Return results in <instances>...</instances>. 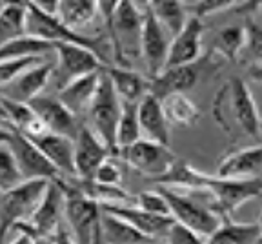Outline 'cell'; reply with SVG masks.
Here are the masks:
<instances>
[{"label":"cell","mask_w":262,"mask_h":244,"mask_svg":"<svg viewBox=\"0 0 262 244\" xmlns=\"http://www.w3.org/2000/svg\"><path fill=\"white\" fill-rule=\"evenodd\" d=\"M104 212L111 213L115 217H120L122 220L129 222L133 228L153 240H164L168 235L169 228L175 220L171 217H160L147 213L146 210L139 208L137 204H106L102 206Z\"/></svg>","instance_id":"2e32d148"},{"label":"cell","mask_w":262,"mask_h":244,"mask_svg":"<svg viewBox=\"0 0 262 244\" xmlns=\"http://www.w3.org/2000/svg\"><path fill=\"white\" fill-rule=\"evenodd\" d=\"M201 78V64L177 66V68H166L162 73L149 78V95L159 100L171 97V95L188 93L196 86Z\"/></svg>","instance_id":"e0dca14e"},{"label":"cell","mask_w":262,"mask_h":244,"mask_svg":"<svg viewBox=\"0 0 262 244\" xmlns=\"http://www.w3.org/2000/svg\"><path fill=\"white\" fill-rule=\"evenodd\" d=\"M135 204L142 210H146L147 213H153V215H160V217H171L169 212L168 200L162 195L160 190H153V191H142L139 193L135 199Z\"/></svg>","instance_id":"d590c367"},{"label":"cell","mask_w":262,"mask_h":244,"mask_svg":"<svg viewBox=\"0 0 262 244\" xmlns=\"http://www.w3.org/2000/svg\"><path fill=\"white\" fill-rule=\"evenodd\" d=\"M28 9L26 2H6L0 9V48L28 35L26 33Z\"/></svg>","instance_id":"f1b7e54d"},{"label":"cell","mask_w":262,"mask_h":244,"mask_svg":"<svg viewBox=\"0 0 262 244\" xmlns=\"http://www.w3.org/2000/svg\"><path fill=\"white\" fill-rule=\"evenodd\" d=\"M75 144V175L78 180H93L95 173L104 160L111 157V151L88 124H80L73 138Z\"/></svg>","instance_id":"7c38bea8"},{"label":"cell","mask_w":262,"mask_h":244,"mask_svg":"<svg viewBox=\"0 0 262 244\" xmlns=\"http://www.w3.org/2000/svg\"><path fill=\"white\" fill-rule=\"evenodd\" d=\"M98 78H100V71L77 78L66 88H62L60 91H57V98L64 106L70 108L77 117L88 113L91 100H93L95 93H97Z\"/></svg>","instance_id":"603a6c76"},{"label":"cell","mask_w":262,"mask_h":244,"mask_svg":"<svg viewBox=\"0 0 262 244\" xmlns=\"http://www.w3.org/2000/svg\"><path fill=\"white\" fill-rule=\"evenodd\" d=\"M9 150L16 160V166L24 180H55L58 179V171L53 164L46 159V155L38 146L26 135L13 131L9 140Z\"/></svg>","instance_id":"8fae6325"},{"label":"cell","mask_w":262,"mask_h":244,"mask_svg":"<svg viewBox=\"0 0 262 244\" xmlns=\"http://www.w3.org/2000/svg\"><path fill=\"white\" fill-rule=\"evenodd\" d=\"M147 244H164V240H153V242H147Z\"/></svg>","instance_id":"7dc6e473"},{"label":"cell","mask_w":262,"mask_h":244,"mask_svg":"<svg viewBox=\"0 0 262 244\" xmlns=\"http://www.w3.org/2000/svg\"><path fill=\"white\" fill-rule=\"evenodd\" d=\"M0 193H2V191H0Z\"/></svg>","instance_id":"816d5d0a"},{"label":"cell","mask_w":262,"mask_h":244,"mask_svg":"<svg viewBox=\"0 0 262 244\" xmlns=\"http://www.w3.org/2000/svg\"><path fill=\"white\" fill-rule=\"evenodd\" d=\"M98 15V2L93 0H62L57 18L73 31L80 33Z\"/></svg>","instance_id":"4316f807"},{"label":"cell","mask_w":262,"mask_h":244,"mask_svg":"<svg viewBox=\"0 0 262 244\" xmlns=\"http://www.w3.org/2000/svg\"><path fill=\"white\" fill-rule=\"evenodd\" d=\"M0 128H4V130L13 131L11 122H9V117H8V111H6L4 102H2V97H0Z\"/></svg>","instance_id":"7bdbcfd3"},{"label":"cell","mask_w":262,"mask_h":244,"mask_svg":"<svg viewBox=\"0 0 262 244\" xmlns=\"http://www.w3.org/2000/svg\"><path fill=\"white\" fill-rule=\"evenodd\" d=\"M262 170V144L226 153L217 166L221 179H255Z\"/></svg>","instance_id":"d6986e66"},{"label":"cell","mask_w":262,"mask_h":244,"mask_svg":"<svg viewBox=\"0 0 262 244\" xmlns=\"http://www.w3.org/2000/svg\"><path fill=\"white\" fill-rule=\"evenodd\" d=\"M53 69H55L53 58H46V60L31 66L22 75H18L11 84L6 86L4 90H0V97L11 98V100H18V102L35 100L37 97L44 95V90L51 84Z\"/></svg>","instance_id":"4fadbf2b"},{"label":"cell","mask_w":262,"mask_h":244,"mask_svg":"<svg viewBox=\"0 0 262 244\" xmlns=\"http://www.w3.org/2000/svg\"><path fill=\"white\" fill-rule=\"evenodd\" d=\"M244 31H246L244 51L251 57V64H262V24L250 16L244 24Z\"/></svg>","instance_id":"e575fe53"},{"label":"cell","mask_w":262,"mask_h":244,"mask_svg":"<svg viewBox=\"0 0 262 244\" xmlns=\"http://www.w3.org/2000/svg\"><path fill=\"white\" fill-rule=\"evenodd\" d=\"M127 166L147 179L157 180L162 177L173 164L179 160L169 146L160 143H153L147 138H140L135 144L124 148L117 153Z\"/></svg>","instance_id":"9c48e42d"},{"label":"cell","mask_w":262,"mask_h":244,"mask_svg":"<svg viewBox=\"0 0 262 244\" xmlns=\"http://www.w3.org/2000/svg\"><path fill=\"white\" fill-rule=\"evenodd\" d=\"M55 69L51 82L55 84L57 91L71 84L80 77L102 71L106 66L102 60L84 46L77 44H55Z\"/></svg>","instance_id":"ba28073f"},{"label":"cell","mask_w":262,"mask_h":244,"mask_svg":"<svg viewBox=\"0 0 262 244\" xmlns=\"http://www.w3.org/2000/svg\"><path fill=\"white\" fill-rule=\"evenodd\" d=\"M2 102H4V108L8 111L13 131L26 135L29 138L38 137V135L48 131L44 128V124H42V120L38 118V115L35 113V110L29 106V102L11 100V98L6 97H2Z\"/></svg>","instance_id":"484cf974"},{"label":"cell","mask_w":262,"mask_h":244,"mask_svg":"<svg viewBox=\"0 0 262 244\" xmlns=\"http://www.w3.org/2000/svg\"><path fill=\"white\" fill-rule=\"evenodd\" d=\"M93 180L97 184H104V186H120V180H122V173H120V168L113 162L111 159L104 160L100 164V168L95 173Z\"/></svg>","instance_id":"ab89813d"},{"label":"cell","mask_w":262,"mask_h":244,"mask_svg":"<svg viewBox=\"0 0 262 244\" xmlns=\"http://www.w3.org/2000/svg\"><path fill=\"white\" fill-rule=\"evenodd\" d=\"M11 137H13V131L4 130V128H0V144H9Z\"/></svg>","instance_id":"f6af8a7d"},{"label":"cell","mask_w":262,"mask_h":244,"mask_svg":"<svg viewBox=\"0 0 262 244\" xmlns=\"http://www.w3.org/2000/svg\"><path fill=\"white\" fill-rule=\"evenodd\" d=\"M211 208L224 219H229L246 202L262 197V177L255 179H221L211 175L206 190Z\"/></svg>","instance_id":"52a82bcc"},{"label":"cell","mask_w":262,"mask_h":244,"mask_svg":"<svg viewBox=\"0 0 262 244\" xmlns=\"http://www.w3.org/2000/svg\"><path fill=\"white\" fill-rule=\"evenodd\" d=\"M147 8L151 9L155 18L160 22L169 37H177L182 29H184L186 22L189 21L188 11H186L184 2L173 0V2H166V0H157V2H147Z\"/></svg>","instance_id":"4dcf8cb0"},{"label":"cell","mask_w":262,"mask_h":244,"mask_svg":"<svg viewBox=\"0 0 262 244\" xmlns=\"http://www.w3.org/2000/svg\"><path fill=\"white\" fill-rule=\"evenodd\" d=\"M64 191V219L77 244H104L102 239V206L84 195L71 179L58 177Z\"/></svg>","instance_id":"7a4b0ae2"},{"label":"cell","mask_w":262,"mask_h":244,"mask_svg":"<svg viewBox=\"0 0 262 244\" xmlns=\"http://www.w3.org/2000/svg\"><path fill=\"white\" fill-rule=\"evenodd\" d=\"M137 106L139 104L122 102V113H120L119 126H117V153L142 138L139 122V108Z\"/></svg>","instance_id":"d6a6232c"},{"label":"cell","mask_w":262,"mask_h":244,"mask_svg":"<svg viewBox=\"0 0 262 244\" xmlns=\"http://www.w3.org/2000/svg\"><path fill=\"white\" fill-rule=\"evenodd\" d=\"M164 244H206V239H202L201 235H196L195 232L188 230L182 224L173 222L168 235L164 239Z\"/></svg>","instance_id":"f35d334b"},{"label":"cell","mask_w":262,"mask_h":244,"mask_svg":"<svg viewBox=\"0 0 262 244\" xmlns=\"http://www.w3.org/2000/svg\"><path fill=\"white\" fill-rule=\"evenodd\" d=\"M102 239L104 244H147L153 239L140 233L129 222L102 210Z\"/></svg>","instance_id":"83f0119b"},{"label":"cell","mask_w":262,"mask_h":244,"mask_svg":"<svg viewBox=\"0 0 262 244\" xmlns=\"http://www.w3.org/2000/svg\"><path fill=\"white\" fill-rule=\"evenodd\" d=\"M9 244H37L31 235H28L26 232H16V237Z\"/></svg>","instance_id":"ee69618b"},{"label":"cell","mask_w":262,"mask_h":244,"mask_svg":"<svg viewBox=\"0 0 262 244\" xmlns=\"http://www.w3.org/2000/svg\"><path fill=\"white\" fill-rule=\"evenodd\" d=\"M255 244H262V233L258 235V239H257V242H255Z\"/></svg>","instance_id":"c3c4849f"},{"label":"cell","mask_w":262,"mask_h":244,"mask_svg":"<svg viewBox=\"0 0 262 244\" xmlns=\"http://www.w3.org/2000/svg\"><path fill=\"white\" fill-rule=\"evenodd\" d=\"M20 182H24V179L18 171L11 150L8 144H0V191H8Z\"/></svg>","instance_id":"836d02e7"},{"label":"cell","mask_w":262,"mask_h":244,"mask_svg":"<svg viewBox=\"0 0 262 244\" xmlns=\"http://www.w3.org/2000/svg\"><path fill=\"white\" fill-rule=\"evenodd\" d=\"M144 28H142V42H140V57H142L144 68H146V77L153 78L162 73L168 60L171 37L168 31L160 26L155 18L151 9L147 8V2L144 4Z\"/></svg>","instance_id":"30bf717a"},{"label":"cell","mask_w":262,"mask_h":244,"mask_svg":"<svg viewBox=\"0 0 262 244\" xmlns=\"http://www.w3.org/2000/svg\"><path fill=\"white\" fill-rule=\"evenodd\" d=\"M46 60L40 57L33 58H22V60H4L0 62V90H4L6 86H9L15 80L18 75H22L26 69H29L31 66L38 64V62Z\"/></svg>","instance_id":"8d00e7d4"},{"label":"cell","mask_w":262,"mask_h":244,"mask_svg":"<svg viewBox=\"0 0 262 244\" xmlns=\"http://www.w3.org/2000/svg\"><path fill=\"white\" fill-rule=\"evenodd\" d=\"M64 217V191L58 179L48 184L44 197L35 208L29 220L20 222L13 232H26L37 244H51L60 230V220Z\"/></svg>","instance_id":"8992f818"},{"label":"cell","mask_w":262,"mask_h":244,"mask_svg":"<svg viewBox=\"0 0 262 244\" xmlns=\"http://www.w3.org/2000/svg\"><path fill=\"white\" fill-rule=\"evenodd\" d=\"M246 48L244 26H226L213 38V51L219 58L237 62Z\"/></svg>","instance_id":"1f68e13d"},{"label":"cell","mask_w":262,"mask_h":244,"mask_svg":"<svg viewBox=\"0 0 262 244\" xmlns=\"http://www.w3.org/2000/svg\"><path fill=\"white\" fill-rule=\"evenodd\" d=\"M104 71L110 77L115 91L122 102L139 104L146 95H149V78L140 71L122 66H110L104 68Z\"/></svg>","instance_id":"ffe728a7"},{"label":"cell","mask_w":262,"mask_h":244,"mask_svg":"<svg viewBox=\"0 0 262 244\" xmlns=\"http://www.w3.org/2000/svg\"><path fill=\"white\" fill-rule=\"evenodd\" d=\"M248 80L253 84L262 86V64H250L248 66V73H246Z\"/></svg>","instance_id":"60d3db41"},{"label":"cell","mask_w":262,"mask_h":244,"mask_svg":"<svg viewBox=\"0 0 262 244\" xmlns=\"http://www.w3.org/2000/svg\"><path fill=\"white\" fill-rule=\"evenodd\" d=\"M246 4L241 2H233V0H206V2H195L191 4L193 8V15L196 18H206L209 15H217V13H226L229 9H238L244 8Z\"/></svg>","instance_id":"74e56055"},{"label":"cell","mask_w":262,"mask_h":244,"mask_svg":"<svg viewBox=\"0 0 262 244\" xmlns=\"http://www.w3.org/2000/svg\"><path fill=\"white\" fill-rule=\"evenodd\" d=\"M139 122L142 138L153 140V143L169 144V124L164 117L162 104L153 95H146L139 102Z\"/></svg>","instance_id":"44dd1931"},{"label":"cell","mask_w":262,"mask_h":244,"mask_svg":"<svg viewBox=\"0 0 262 244\" xmlns=\"http://www.w3.org/2000/svg\"><path fill=\"white\" fill-rule=\"evenodd\" d=\"M209 179H211V175H208L204 171H199L191 164L179 159L162 177H159L153 182L179 191H202V193H206Z\"/></svg>","instance_id":"7402d4cb"},{"label":"cell","mask_w":262,"mask_h":244,"mask_svg":"<svg viewBox=\"0 0 262 244\" xmlns=\"http://www.w3.org/2000/svg\"><path fill=\"white\" fill-rule=\"evenodd\" d=\"M159 190L168 200L171 219L195 232L196 235H201L202 239H208L221 226L222 217L213 210L211 204L199 202L196 199L189 197L186 191L171 190V188L164 186H159Z\"/></svg>","instance_id":"5b68a950"},{"label":"cell","mask_w":262,"mask_h":244,"mask_svg":"<svg viewBox=\"0 0 262 244\" xmlns=\"http://www.w3.org/2000/svg\"><path fill=\"white\" fill-rule=\"evenodd\" d=\"M258 200H260V206H262V197H260V199H258ZM258 224H260V226H262V213H260V222H258Z\"/></svg>","instance_id":"681fc988"},{"label":"cell","mask_w":262,"mask_h":244,"mask_svg":"<svg viewBox=\"0 0 262 244\" xmlns=\"http://www.w3.org/2000/svg\"><path fill=\"white\" fill-rule=\"evenodd\" d=\"M260 233L262 226L258 222H235L224 219L206 239V244H255Z\"/></svg>","instance_id":"d4e9b609"},{"label":"cell","mask_w":262,"mask_h":244,"mask_svg":"<svg viewBox=\"0 0 262 244\" xmlns=\"http://www.w3.org/2000/svg\"><path fill=\"white\" fill-rule=\"evenodd\" d=\"M120 113H122V100L115 91L107 73L102 69L97 93L86 115L90 118L88 126L100 137V140L110 148L113 155H117V126H119Z\"/></svg>","instance_id":"277c9868"},{"label":"cell","mask_w":262,"mask_h":244,"mask_svg":"<svg viewBox=\"0 0 262 244\" xmlns=\"http://www.w3.org/2000/svg\"><path fill=\"white\" fill-rule=\"evenodd\" d=\"M31 140L46 155V159L53 164V168L58 171V177H62V179H77V175H75L73 138L46 131V133L38 135V137H33Z\"/></svg>","instance_id":"ac0fdd59"},{"label":"cell","mask_w":262,"mask_h":244,"mask_svg":"<svg viewBox=\"0 0 262 244\" xmlns=\"http://www.w3.org/2000/svg\"><path fill=\"white\" fill-rule=\"evenodd\" d=\"M160 104H162L164 117L168 120L169 128L189 130V128H195L202 118L201 108L184 93L171 95V97L160 100Z\"/></svg>","instance_id":"cb8c5ba5"},{"label":"cell","mask_w":262,"mask_h":244,"mask_svg":"<svg viewBox=\"0 0 262 244\" xmlns=\"http://www.w3.org/2000/svg\"><path fill=\"white\" fill-rule=\"evenodd\" d=\"M51 180H24L0 193V244L20 222L29 220Z\"/></svg>","instance_id":"3957f363"},{"label":"cell","mask_w":262,"mask_h":244,"mask_svg":"<svg viewBox=\"0 0 262 244\" xmlns=\"http://www.w3.org/2000/svg\"><path fill=\"white\" fill-rule=\"evenodd\" d=\"M53 53H55V44L24 35V37L6 44L4 48H0V62L22 60V58H33V57L46 58L48 55H53Z\"/></svg>","instance_id":"f546056e"},{"label":"cell","mask_w":262,"mask_h":244,"mask_svg":"<svg viewBox=\"0 0 262 244\" xmlns=\"http://www.w3.org/2000/svg\"><path fill=\"white\" fill-rule=\"evenodd\" d=\"M213 120L229 137H262V117L250 86L244 78L231 77L222 82L211 102Z\"/></svg>","instance_id":"6da1fadb"},{"label":"cell","mask_w":262,"mask_h":244,"mask_svg":"<svg viewBox=\"0 0 262 244\" xmlns=\"http://www.w3.org/2000/svg\"><path fill=\"white\" fill-rule=\"evenodd\" d=\"M202 38H204V22L196 16H189L184 29L171 38L166 68L189 66L199 62L202 53Z\"/></svg>","instance_id":"9a60e30c"},{"label":"cell","mask_w":262,"mask_h":244,"mask_svg":"<svg viewBox=\"0 0 262 244\" xmlns=\"http://www.w3.org/2000/svg\"><path fill=\"white\" fill-rule=\"evenodd\" d=\"M257 9H258V15H260V18H262V2L257 6ZM260 24H262V22H260Z\"/></svg>","instance_id":"bcb514c9"},{"label":"cell","mask_w":262,"mask_h":244,"mask_svg":"<svg viewBox=\"0 0 262 244\" xmlns=\"http://www.w3.org/2000/svg\"><path fill=\"white\" fill-rule=\"evenodd\" d=\"M4 4H6V2H0V9H2V8H4Z\"/></svg>","instance_id":"f907efd6"},{"label":"cell","mask_w":262,"mask_h":244,"mask_svg":"<svg viewBox=\"0 0 262 244\" xmlns=\"http://www.w3.org/2000/svg\"><path fill=\"white\" fill-rule=\"evenodd\" d=\"M51 244H77L75 242V239L71 237V233L70 232H66V230H58V233L55 235V239H53V242Z\"/></svg>","instance_id":"b9f144b4"},{"label":"cell","mask_w":262,"mask_h":244,"mask_svg":"<svg viewBox=\"0 0 262 244\" xmlns=\"http://www.w3.org/2000/svg\"><path fill=\"white\" fill-rule=\"evenodd\" d=\"M29 106L35 110V113L38 115L48 131L75 138L78 128H80V122L77 120V115L70 108L58 100L57 95L55 97L53 95H40L29 102Z\"/></svg>","instance_id":"5bb4252c"}]
</instances>
